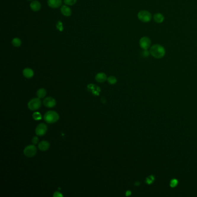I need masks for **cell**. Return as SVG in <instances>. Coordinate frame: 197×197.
Here are the masks:
<instances>
[{
  "label": "cell",
  "mask_w": 197,
  "mask_h": 197,
  "mask_svg": "<svg viewBox=\"0 0 197 197\" xmlns=\"http://www.w3.org/2000/svg\"><path fill=\"white\" fill-rule=\"evenodd\" d=\"M151 55L156 58H161L165 55V49L161 45L156 44L151 47L150 49Z\"/></svg>",
  "instance_id": "cell-1"
},
{
  "label": "cell",
  "mask_w": 197,
  "mask_h": 197,
  "mask_svg": "<svg viewBox=\"0 0 197 197\" xmlns=\"http://www.w3.org/2000/svg\"><path fill=\"white\" fill-rule=\"evenodd\" d=\"M44 118L48 124H53L59 120V115L55 111H48L44 115Z\"/></svg>",
  "instance_id": "cell-2"
},
{
  "label": "cell",
  "mask_w": 197,
  "mask_h": 197,
  "mask_svg": "<svg viewBox=\"0 0 197 197\" xmlns=\"http://www.w3.org/2000/svg\"><path fill=\"white\" fill-rule=\"evenodd\" d=\"M42 105V102L39 98H34L31 99L28 103V108L30 110L35 111L39 109Z\"/></svg>",
  "instance_id": "cell-3"
},
{
  "label": "cell",
  "mask_w": 197,
  "mask_h": 197,
  "mask_svg": "<svg viewBox=\"0 0 197 197\" xmlns=\"http://www.w3.org/2000/svg\"><path fill=\"white\" fill-rule=\"evenodd\" d=\"M138 17L141 22L143 23H148L150 22L152 16L151 13L146 11V10H143L140 11L138 14Z\"/></svg>",
  "instance_id": "cell-4"
},
{
  "label": "cell",
  "mask_w": 197,
  "mask_h": 197,
  "mask_svg": "<svg viewBox=\"0 0 197 197\" xmlns=\"http://www.w3.org/2000/svg\"><path fill=\"white\" fill-rule=\"evenodd\" d=\"M23 153L24 156L27 157H33L37 153V149L34 145H28L24 148Z\"/></svg>",
  "instance_id": "cell-5"
},
{
  "label": "cell",
  "mask_w": 197,
  "mask_h": 197,
  "mask_svg": "<svg viewBox=\"0 0 197 197\" xmlns=\"http://www.w3.org/2000/svg\"><path fill=\"white\" fill-rule=\"evenodd\" d=\"M139 45L143 50H148L151 45L150 39L147 36H143L139 40Z\"/></svg>",
  "instance_id": "cell-6"
},
{
  "label": "cell",
  "mask_w": 197,
  "mask_h": 197,
  "mask_svg": "<svg viewBox=\"0 0 197 197\" xmlns=\"http://www.w3.org/2000/svg\"><path fill=\"white\" fill-rule=\"evenodd\" d=\"M47 126L45 123H41L37 126L35 129V134L38 136H43L47 133Z\"/></svg>",
  "instance_id": "cell-7"
},
{
  "label": "cell",
  "mask_w": 197,
  "mask_h": 197,
  "mask_svg": "<svg viewBox=\"0 0 197 197\" xmlns=\"http://www.w3.org/2000/svg\"><path fill=\"white\" fill-rule=\"evenodd\" d=\"M43 104L44 105V106L47 108H52L56 106V101L55 98L50 97H48L44 99V100L43 101Z\"/></svg>",
  "instance_id": "cell-8"
},
{
  "label": "cell",
  "mask_w": 197,
  "mask_h": 197,
  "mask_svg": "<svg viewBox=\"0 0 197 197\" xmlns=\"http://www.w3.org/2000/svg\"><path fill=\"white\" fill-rule=\"evenodd\" d=\"M62 4V0H47V4L52 8H58Z\"/></svg>",
  "instance_id": "cell-9"
},
{
  "label": "cell",
  "mask_w": 197,
  "mask_h": 197,
  "mask_svg": "<svg viewBox=\"0 0 197 197\" xmlns=\"http://www.w3.org/2000/svg\"><path fill=\"white\" fill-rule=\"evenodd\" d=\"M30 8L34 12L39 11L41 8V4L38 1H33L30 4Z\"/></svg>",
  "instance_id": "cell-10"
},
{
  "label": "cell",
  "mask_w": 197,
  "mask_h": 197,
  "mask_svg": "<svg viewBox=\"0 0 197 197\" xmlns=\"http://www.w3.org/2000/svg\"><path fill=\"white\" fill-rule=\"evenodd\" d=\"M50 148V143L46 140H42L38 144V148L40 150L45 151L47 150Z\"/></svg>",
  "instance_id": "cell-11"
},
{
  "label": "cell",
  "mask_w": 197,
  "mask_h": 197,
  "mask_svg": "<svg viewBox=\"0 0 197 197\" xmlns=\"http://www.w3.org/2000/svg\"><path fill=\"white\" fill-rule=\"evenodd\" d=\"M95 81L99 83H104L108 79L106 75L104 72H100L97 73L95 77Z\"/></svg>",
  "instance_id": "cell-12"
},
{
  "label": "cell",
  "mask_w": 197,
  "mask_h": 197,
  "mask_svg": "<svg viewBox=\"0 0 197 197\" xmlns=\"http://www.w3.org/2000/svg\"><path fill=\"white\" fill-rule=\"evenodd\" d=\"M23 74L25 78L30 79L33 77L34 73L33 70L32 69H31L30 68H26L23 70Z\"/></svg>",
  "instance_id": "cell-13"
},
{
  "label": "cell",
  "mask_w": 197,
  "mask_h": 197,
  "mask_svg": "<svg viewBox=\"0 0 197 197\" xmlns=\"http://www.w3.org/2000/svg\"><path fill=\"white\" fill-rule=\"evenodd\" d=\"M61 12L62 13V14L65 16H70L71 15L72 13V11L70 7H68L67 5H63L61 7Z\"/></svg>",
  "instance_id": "cell-14"
},
{
  "label": "cell",
  "mask_w": 197,
  "mask_h": 197,
  "mask_svg": "<svg viewBox=\"0 0 197 197\" xmlns=\"http://www.w3.org/2000/svg\"><path fill=\"white\" fill-rule=\"evenodd\" d=\"M153 19L157 23H161L164 20V16L160 13H157L153 16Z\"/></svg>",
  "instance_id": "cell-15"
},
{
  "label": "cell",
  "mask_w": 197,
  "mask_h": 197,
  "mask_svg": "<svg viewBox=\"0 0 197 197\" xmlns=\"http://www.w3.org/2000/svg\"><path fill=\"white\" fill-rule=\"evenodd\" d=\"M88 89L89 90L92 92L93 94L97 95L99 94V93L100 92V89L97 87V86H95V84H90L88 86Z\"/></svg>",
  "instance_id": "cell-16"
},
{
  "label": "cell",
  "mask_w": 197,
  "mask_h": 197,
  "mask_svg": "<svg viewBox=\"0 0 197 197\" xmlns=\"http://www.w3.org/2000/svg\"><path fill=\"white\" fill-rule=\"evenodd\" d=\"M47 93V90L45 89L41 88L37 91L36 95L39 98H43L46 96Z\"/></svg>",
  "instance_id": "cell-17"
},
{
  "label": "cell",
  "mask_w": 197,
  "mask_h": 197,
  "mask_svg": "<svg viewBox=\"0 0 197 197\" xmlns=\"http://www.w3.org/2000/svg\"><path fill=\"white\" fill-rule=\"evenodd\" d=\"M12 44L13 46L16 47H20L22 45V41L19 38H15L12 39Z\"/></svg>",
  "instance_id": "cell-18"
},
{
  "label": "cell",
  "mask_w": 197,
  "mask_h": 197,
  "mask_svg": "<svg viewBox=\"0 0 197 197\" xmlns=\"http://www.w3.org/2000/svg\"><path fill=\"white\" fill-rule=\"evenodd\" d=\"M107 81L110 84H115L117 82V79L113 76H110L108 78Z\"/></svg>",
  "instance_id": "cell-19"
},
{
  "label": "cell",
  "mask_w": 197,
  "mask_h": 197,
  "mask_svg": "<svg viewBox=\"0 0 197 197\" xmlns=\"http://www.w3.org/2000/svg\"><path fill=\"white\" fill-rule=\"evenodd\" d=\"M33 117L35 120H40L42 119V115L39 112H35L33 115Z\"/></svg>",
  "instance_id": "cell-20"
},
{
  "label": "cell",
  "mask_w": 197,
  "mask_h": 197,
  "mask_svg": "<svg viewBox=\"0 0 197 197\" xmlns=\"http://www.w3.org/2000/svg\"><path fill=\"white\" fill-rule=\"evenodd\" d=\"M77 0H64L65 4L67 5H73L76 2Z\"/></svg>",
  "instance_id": "cell-21"
},
{
  "label": "cell",
  "mask_w": 197,
  "mask_h": 197,
  "mask_svg": "<svg viewBox=\"0 0 197 197\" xmlns=\"http://www.w3.org/2000/svg\"><path fill=\"white\" fill-rule=\"evenodd\" d=\"M57 28H58L60 31H63V24L61 22H58L57 24Z\"/></svg>",
  "instance_id": "cell-22"
},
{
  "label": "cell",
  "mask_w": 197,
  "mask_h": 197,
  "mask_svg": "<svg viewBox=\"0 0 197 197\" xmlns=\"http://www.w3.org/2000/svg\"><path fill=\"white\" fill-rule=\"evenodd\" d=\"M177 180L176 179H173L171 182V186L172 187H174L176 185H177Z\"/></svg>",
  "instance_id": "cell-23"
},
{
  "label": "cell",
  "mask_w": 197,
  "mask_h": 197,
  "mask_svg": "<svg viewBox=\"0 0 197 197\" xmlns=\"http://www.w3.org/2000/svg\"><path fill=\"white\" fill-rule=\"evenodd\" d=\"M39 142V138L37 137H34L32 139V142L34 145H36Z\"/></svg>",
  "instance_id": "cell-24"
},
{
  "label": "cell",
  "mask_w": 197,
  "mask_h": 197,
  "mask_svg": "<svg viewBox=\"0 0 197 197\" xmlns=\"http://www.w3.org/2000/svg\"><path fill=\"white\" fill-rule=\"evenodd\" d=\"M53 197H63V194H62L61 193H60V192H58V191H56V192H55V193H54V194H53Z\"/></svg>",
  "instance_id": "cell-25"
},
{
  "label": "cell",
  "mask_w": 197,
  "mask_h": 197,
  "mask_svg": "<svg viewBox=\"0 0 197 197\" xmlns=\"http://www.w3.org/2000/svg\"><path fill=\"white\" fill-rule=\"evenodd\" d=\"M130 194H131V191H127V193H126V196H129Z\"/></svg>",
  "instance_id": "cell-26"
},
{
  "label": "cell",
  "mask_w": 197,
  "mask_h": 197,
  "mask_svg": "<svg viewBox=\"0 0 197 197\" xmlns=\"http://www.w3.org/2000/svg\"><path fill=\"white\" fill-rule=\"evenodd\" d=\"M28 1H31V0H28Z\"/></svg>",
  "instance_id": "cell-27"
}]
</instances>
